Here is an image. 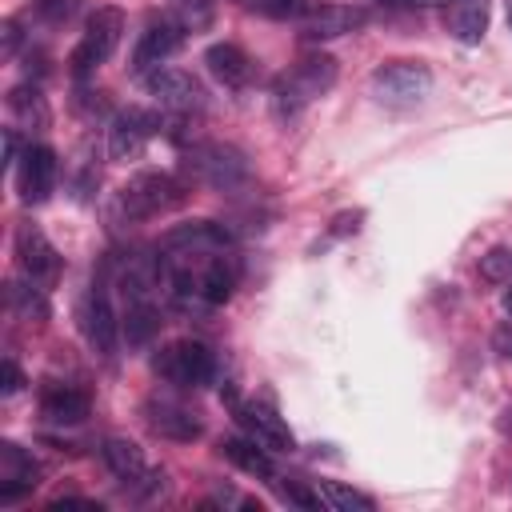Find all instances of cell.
Listing matches in <instances>:
<instances>
[{"mask_svg": "<svg viewBox=\"0 0 512 512\" xmlns=\"http://www.w3.org/2000/svg\"><path fill=\"white\" fill-rule=\"evenodd\" d=\"M340 76V64L328 56V52H308L300 56L288 72L276 76L272 84V112L280 120H296L312 100H320Z\"/></svg>", "mask_w": 512, "mask_h": 512, "instance_id": "obj_1", "label": "cell"}, {"mask_svg": "<svg viewBox=\"0 0 512 512\" xmlns=\"http://www.w3.org/2000/svg\"><path fill=\"white\" fill-rule=\"evenodd\" d=\"M188 200V184L176 180L172 172H136L112 200V216L120 224H140V220H152V216H164L172 208H180Z\"/></svg>", "mask_w": 512, "mask_h": 512, "instance_id": "obj_2", "label": "cell"}, {"mask_svg": "<svg viewBox=\"0 0 512 512\" xmlns=\"http://www.w3.org/2000/svg\"><path fill=\"white\" fill-rule=\"evenodd\" d=\"M184 172L196 184H208L216 192H236L252 180V164L236 144L224 140H192L184 144Z\"/></svg>", "mask_w": 512, "mask_h": 512, "instance_id": "obj_3", "label": "cell"}, {"mask_svg": "<svg viewBox=\"0 0 512 512\" xmlns=\"http://www.w3.org/2000/svg\"><path fill=\"white\" fill-rule=\"evenodd\" d=\"M368 88L384 108H416L432 92V72L424 60H384L372 68Z\"/></svg>", "mask_w": 512, "mask_h": 512, "instance_id": "obj_4", "label": "cell"}, {"mask_svg": "<svg viewBox=\"0 0 512 512\" xmlns=\"http://www.w3.org/2000/svg\"><path fill=\"white\" fill-rule=\"evenodd\" d=\"M120 36H124V12L120 8H96L92 16H88V24H84V36H80V44L72 48V56H68V72H72V80L76 84H84L116 48H120Z\"/></svg>", "mask_w": 512, "mask_h": 512, "instance_id": "obj_5", "label": "cell"}, {"mask_svg": "<svg viewBox=\"0 0 512 512\" xmlns=\"http://www.w3.org/2000/svg\"><path fill=\"white\" fill-rule=\"evenodd\" d=\"M232 244V232L216 220H188V224H176L164 232L160 240V256L164 260H188V264H204L208 256L216 252H228Z\"/></svg>", "mask_w": 512, "mask_h": 512, "instance_id": "obj_6", "label": "cell"}, {"mask_svg": "<svg viewBox=\"0 0 512 512\" xmlns=\"http://www.w3.org/2000/svg\"><path fill=\"white\" fill-rule=\"evenodd\" d=\"M152 368L160 380H168L176 388H200L216 376V356L200 340H172L168 348H160Z\"/></svg>", "mask_w": 512, "mask_h": 512, "instance_id": "obj_7", "label": "cell"}, {"mask_svg": "<svg viewBox=\"0 0 512 512\" xmlns=\"http://www.w3.org/2000/svg\"><path fill=\"white\" fill-rule=\"evenodd\" d=\"M164 132V116L160 112H144V108H124L108 120V156L128 164V160H140L148 140Z\"/></svg>", "mask_w": 512, "mask_h": 512, "instance_id": "obj_8", "label": "cell"}, {"mask_svg": "<svg viewBox=\"0 0 512 512\" xmlns=\"http://www.w3.org/2000/svg\"><path fill=\"white\" fill-rule=\"evenodd\" d=\"M144 88L160 100V108L176 112V116H188V112H200L204 108V88L192 72H180V68H152L144 76Z\"/></svg>", "mask_w": 512, "mask_h": 512, "instance_id": "obj_9", "label": "cell"}, {"mask_svg": "<svg viewBox=\"0 0 512 512\" xmlns=\"http://www.w3.org/2000/svg\"><path fill=\"white\" fill-rule=\"evenodd\" d=\"M56 172H60V160L48 144H28L20 152V164L12 168L16 176V188H20V200L24 204H44L56 188Z\"/></svg>", "mask_w": 512, "mask_h": 512, "instance_id": "obj_10", "label": "cell"}, {"mask_svg": "<svg viewBox=\"0 0 512 512\" xmlns=\"http://www.w3.org/2000/svg\"><path fill=\"white\" fill-rule=\"evenodd\" d=\"M184 44V28L172 20V16H152L132 48V72L136 76H148L152 68H160L168 56H176Z\"/></svg>", "mask_w": 512, "mask_h": 512, "instance_id": "obj_11", "label": "cell"}, {"mask_svg": "<svg viewBox=\"0 0 512 512\" xmlns=\"http://www.w3.org/2000/svg\"><path fill=\"white\" fill-rule=\"evenodd\" d=\"M100 456H104V464L112 468V476H116V480H124L128 488L152 492L156 484H164V476L148 468L144 448H140L136 440H128V436H108V440H104V448H100Z\"/></svg>", "mask_w": 512, "mask_h": 512, "instance_id": "obj_12", "label": "cell"}, {"mask_svg": "<svg viewBox=\"0 0 512 512\" xmlns=\"http://www.w3.org/2000/svg\"><path fill=\"white\" fill-rule=\"evenodd\" d=\"M84 332H88V344H92L104 360L116 356L124 328H120V320H116V312H112V300H108L104 280H92V288H88V296H84Z\"/></svg>", "mask_w": 512, "mask_h": 512, "instance_id": "obj_13", "label": "cell"}, {"mask_svg": "<svg viewBox=\"0 0 512 512\" xmlns=\"http://www.w3.org/2000/svg\"><path fill=\"white\" fill-rule=\"evenodd\" d=\"M16 260H20V272L32 284H52L60 276V252L52 248V240L36 224L16 228Z\"/></svg>", "mask_w": 512, "mask_h": 512, "instance_id": "obj_14", "label": "cell"}, {"mask_svg": "<svg viewBox=\"0 0 512 512\" xmlns=\"http://www.w3.org/2000/svg\"><path fill=\"white\" fill-rule=\"evenodd\" d=\"M368 12L356 8V4H316L304 20H300V36L304 40H336V36H348L356 28H364Z\"/></svg>", "mask_w": 512, "mask_h": 512, "instance_id": "obj_15", "label": "cell"}, {"mask_svg": "<svg viewBox=\"0 0 512 512\" xmlns=\"http://www.w3.org/2000/svg\"><path fill=\"white\" fill-rule=\"evenodd\" d=\"M236 424H240L244 436H252V440H256L260 448H268V452H292V448H296L292 428H288L276 412H268V408H260V404H236Z\"/></svg>", "mask_w": 512, "mask_h": 512, "instance_id": "obj_16", "label": "cell"}, {"mask_svg": "<svg viewBox=\"0 0 512 512\" xmlns=\"http://www.w3.org/2000/svg\"><path fill=\"white\" fill-rule=\"evenodd\" d=\"M40 484V464L12 440L0 444V504H16Z\"/></svg>", "mask_w": 512, "mask_h": 512, "instance_id": "obj_17", "label": "cell"}, {"mask_svg": "<svg viewBox=\"0 0 512 512\" xmlns=\"http://www.w3.org/2000/svg\"><path fill=\"white\" fill-rule=\"evenodd\" d=\"M148 428H152L156 436L180 440V444L200 440V432H204L200 416H196L192 408H184V404H172V400H152V404H148Z\"/></svg>", "mask_w": 512, "mask_h": 512, "instance_id": "obj_18", "label": "cell"}, {"mask_svg": "<svg viewBox=\"0 0 512 512\" xmlns=\"http://www.w3.org/2000/svg\"><path fill=\"white\" fill-rule=\"evenodd\" d=\"M88 408H92V400H88V392L76 388V384L52 380V384L40 388V412H44L52 424H80V420L88 416Z\"/></svg>", "mask_w": 512, "mask_h": 512, "instance_id": "obj_19", "label": "cell"}, {"mask_svg": "<svg viewBox=\"0 0 512 512\" xmlns=\"http://www.w3.org/2000/svg\"><path fill=\"white\" fill-rule=\"evenodd\" d=\"M204 68H208V76H212L216 84H224V88H244L248 76H252L248 52H244L240 44H232V40L212 44V48L204 52Z\"/></svg>", "mask_w": 512, "mask_h": 512, "instance_id": "obj_20", "label": "cell"}, {"mask_svg": "<svg viewBox=\"0 0 512 512\" xmlns=\"http://www.w3.org/2000/svg\"><path fill=\"white\" fill-rule=\"evenodd\" d=\"M236 280H240V268H236V260H232L228 252L208 256V260L200 264V300H204V308L228 304L232 292H236Z\"/></svg>", "mask_w": 512, "mask_h": 512, "instance_id": "obj_21", "label": "cell"}, {"mask_svg": "<svg viewBox=\"0 0 512 512\" xmlns=\"http://www.w3.org/2000/svg\"><path fill=\"white\" fill-rule=\"evenodd\" d=\"M444 24L460 44H480L488 32V0H448Z\"/></svg>", "mask_w": 512, "mask_h": 512, "instance_id": "obj_22", "label": "cell"}, {"mask_svg": "<svg viewBox=\"0 0 512 512\" xmlns=\"http://www.w3.org/2000/svg\"><path fill=\"white\" fill-rule=\"evenodd\" d=\"M220 456L232 460L240 472H248V476H256V480H272V476H276L272 452L260 448L252 436H228V440H220Z\"/></svg>", "mask_w": 512, "mask_h": 512, "instance_id": "obj_23", "label": "cell"}, {"mask_svg": "<svg viewBox=\"0 0 512 512\" xmlns=\"http://www.w3.org/2000/svg\"><path fill=\"white\" fill-rule=\"evenodd\" d=\"M8 108H12L28 128H48V120H52L48 100H44V92H40L36 84H20V88H12V92H8Z\"/></svg>", "mask_w": 512, "mask_h": 512, "instance_id": "obj_24", "label": "cell"}, {"mask_svg": "<svg viewBox=\"0 0 512 512\" xmlns=\"http://www.w3.org/2000/svg\"><path fill=\"white\" fill-rule=\"evenodd\" d=\"M316 496H320V504H328L332 512H372V508H376L372 496H364V492H356V488H348V484H340V480H320Z\"/></svg>", "mask_w": 512, "mask_h": 512, "instance_id": "obj_25", "label": "cell"}, {"mask_svg": "<svg viewBox=\"0 0 512 512\" xmlns=\"http://www.w3.org/2000/svg\"><path fill=\"white\" fill-rule=\"evenodd\" d=\"M216 16V0H172V20L184 32H204Z\"/></svg>", "mask_w": 512, "mask_h": 512, "instance_id": "obj_26", "label": "cell"}, {"mask_svg": "<svg viewBox=\"0 0 512 512\" xmlns=\"http://www.w3.org/2000/svg\"><path fill=\"white\" fill-rule=\"evenodd\" d=\"M244 8L268 20H304L316 8V0H244Z\"/></svg>", "mask_w": 512, "mask_h": 512, "instance_id": "obj_27", "label": "cell"}, {"mask_svg": "<svg viewBox=\"0 0 512 512\" xmlns=\"http://www.w3.org/2000/svg\"><path fill=\"white\" fill-rule=\"evenodd\" d=\"M480 276L492 280V284H512V248L508 244H496L480 256Z\"/></svg>", "mask_w": 512, "mask_h": 512, "instance_id": "obj_28", "label": "cell"}, {"mask_svg": "<svg viewBox=\"0 0 512 512\" xmlns=\"http://www.w3.org/2000/svg\"><path fill=\"white\" fill-rule=\"evenodd\" d=\"M8 300H12L28 320H48V304H44V296H40V292L12 284V288H8Z\"/></svg>", "mask_w": 512, "mask_h": 512, "instance_id": "obj_29", "label": "cell"}, {"mask_svg": "<svg viewBox=\"0 0 512 512\" xmlns=\"http://www.w3.org/2000/svg\"><path fill=\"white\" fill-rule=\"evenodd\" d=\"M36 12H40L48 24H68L72 12H76V0H36Z\"/></svg>", "mask_w": 512, "mask_h": 512, "instance_id": "obj_30", "label": "cell"}, {"mask_svg": "<svg viewBox=\"0 0 512 512\" xmlns=\"http://www.w3.org/2000/svg\"><path fill=\"white\" fill-rule=\"evenodd\" d=\"M20 388H24V372L16 368V360H4V364H0V392L12 396V392H20Z\"/></svg>", "mask_w": 512, "mask_h": 512, "instance_id": "obj_31", "label": "cell"}, {"mask_svg": "<svg viewBox=\"0 0 512 512\" xmlns=\"http://www.w3.org/2000/svg\"><path fill=\"white\" fill-rule=\"evenodd\" d=\"M360 220H364V212H340V216L332 220V236H348V232H356Z\"/></svg>", "mask_w": 512, "mask_h": 512, "instance_id": "obj_32", "label": "cell"}, {"mask_svg": "<svg viewBox=\"0 0 512 512\" xmlns=\"http://www.w3.org/2000/svg\"><path fill=\"white\" fill-rule=\"evenodd\" d=\"M48 508H52V512H60V508H88V512H100L96 500H76V496H60V500H52Z\"/></svg>", "mask_w": 512, "mask_h": 512, "instance_id": "obj_33", "label": "cell"}, {"mask_svg": "<svg viewBox=\"0 0 512 512\" xmlns=\"http://www.w3.org/2000/svg\"><path fill=\"white\" fill-rule=\"evenodd\" d=\"M16 44H20V24L4 20V56H16Z\"/></svg>", "mask_w": 512, "mask_h": 512, "instance_id": "obj_34", "label": "cell"}, {"mask_svg": "<svg viewBox=\"0 0 512 512\" xmlns=\"http://www.w3.org/2000/svg\"><path fill=\"white\" fill-rule=\"evenodd\" d=\"M492 344H496V352H500V356H512V324L496 328V340H492Z\"/></svg>", "mask_w": 512, "mask_h": 512, "instance_id": "obj_35", "label": "cell"}, {"mask_svg": "<svg viewBox=\"0 0 512 512\" xmlns=\"http://www.w3.org/2000/svg\"><path fill=\"white\" fill-rule=\"evenodd\" d=\"M384 8H424V4H448V0H380Z\"/></svg>", "mask_w": 512, "mask_h": 512, "instance_id": "obj_36", "label": "cell"}, {"mask_svg": "<svg viewBox=\"0 0 512 512\" xmlns=\"http://www.w3.org/2000/svg\"><path fill=\"white\" fill-rule=\"evenodd\" d=\"M500 308L512 316V288H504V296H500Z\"/></svg>", "mask_w": 512, "mask_h": 512, "instance_id": "obj_37", "label": "cell"}, {"mask_svg": "<svg viewBox=\"0 0 512 512\" xmlns=\"http://www.w3.org/2000/svg\"><path fill=\"white\" fill-rule=\"evenodd\" d=\"M504 16H508V32H512V0H504Z\"/></svg>", "mask_w": 512, "mask_h": 512, "instance_id": "obj_38", "label": "cell"}]
</instances>
